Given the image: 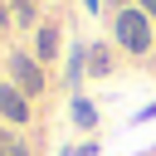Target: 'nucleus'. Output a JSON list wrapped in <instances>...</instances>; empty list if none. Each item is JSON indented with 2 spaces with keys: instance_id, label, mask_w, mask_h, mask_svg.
Listing matches in <instances>:
<instances>
[{
  "instance_id": "nucleus-1",
  "label": "nucleus",
  "mask_w": 156,
  "mask_h": 156,
  "mask_svg": "<svg viewBox=\"0 0 156 156\" xmlns=\"http://www.w3.org/2000/svg\"><path fill=\"white\" fill-rule=\"evenodd\" d=\"M117 44L127 54H146L151 49V20L141 10H117Z\"/></svg>"
},
{
  "instance_id": "nucleus-2",
  "label": "nucleus",
  "mask_w": 156,
  "mask_h": 156,
  "mask_svg": "<svg viewBox=\"0 0 156 156\" xmlns=\"http://www.w3.org/2000/svg\"><path fill=\"white\" fill-rule=\"evenodd\" d=\"M10 73H15V88L20 93H44V73L29 54H10Z\"/></svg>"
},
{
  "instance_id": "nucleus-3",
  "label": "nucleus",
  "mask_w": 156,
  "mask_h": 156,
  "mask_svg": "<svg viewBox=\"0 0 156 156\" xmlns=\"http://www.w3.org/2000/svg\"><path fill=\"white\" fill-rule=\"evenodd\" d=\"M0 117H5V122H15V127H20V122H29V102H24V93H20V88H0Z\"/></svg>"
},
{
  "instance_id": "nucleus-4",
  "label": "nucleus",
  "mask_w": 156,
  "mask_h": 156,
  "mask_svg": "<svg viewBox=\"0 0 156 156\" xmlns=\"http://www.w3.org/2000/svg\"><path fill=\"white\" fill-rule=\"evenodd\" d=\"M54 49H58V29H54V24H39V34H34V54H39V63L54 58Z\"/></svg>"
},
{
  "instance_id": "nucleus-5",
  "label": "nucleus",
  "mask_w": 156,
  "mask_h": 156,
  "mask_svg": "<svg viewBox=\"0 0 156 156\" xmlns=\"http://www.w3.org/2000/svg\"><path fill=\"white\" fill-rule=\"evenodd\" d=\"M88 54H93V58H88V73H107V68H112V58H107V49H102V44H98V49H88Z\"/></svg>"
},
{
  "instance_id": "nucleus-6",
  "label": "nucleus",
  "mask_w": 156,
  "mask_h": 156,
  "mask_svg": "<svg viewBox=\"0 0 156 156\" xmlns=\"http://www.w3.org/2000/svg\"><path fill=\"white\" fill-rule=\"evenodd\" d=\"M73 117H78V127H93V122H98L93 102H83V98H73Z\"/></svg>"
},
{
  "instance_id": "nucleus-7",
  "label": "nucleus",
  "mask_w": 156,
  "mask_h": 156,
  "mask_svg": "<svg viewBox=\"0 0 156 156\" xmlns=\"http://www.w3.org/2000/svg\"><path fill=\"white\" fill-rule=\"evenodd\" d=\"M0 156H29V151H24V141H15V136L0 132Z\"/></svg>"
},
{
  "instance_id": "nucleus-8",
  "label": "nucleus",
  "mask_w": 156,
  "mask_h": 156,
  "mask_svg": "<svg viewBox=\"0 0 156 156\" xmlns=\"http://www.w3.org/2000/svg\"><path fill=\"white\" fill-rule=\"evenodd\" d=\"M15 15L20 20H34V0H15Z\"/></svg>"
},
{
  "instance_id": "nucleus-9",
  "label": "nucleus",
  "mask_w": 156,
  "mask_h": 156,
  "mask_svg": "<svg viewBox=\"0 0 156 156\" xmlns=\"http://www.w3.org/2000/svg\"><path fill=\"white\" fill-rule=\"evenodd\" d=\"M136 10H141V15H146V20H151V15H156V0H141V5H136Z\"/></svg>"
},
{
  "instance_id": "nucleus-10",
  "label": "nucleus",
  "mask_w": 156,
  "mask_h": 156,
  "mask_svg": "<svg viewBox=\"0 0 156 156\" xmlns=\"http://www.w3.org/2000/svg\"><path fill=\"white\" fill-rule=\"evenodd\" d=\"M63 156H78V151H63Z\"/></svg>"
},
{
  "instance_id": "nucleus-11",
  "label": "nucleus",
  "mask_w": 156,
  "mask_h": 156,
  "mask_svg": "<svg viewBox=\"0 0 156 156\" xmlns=\"http://www.w3.org/2000/svg\"><path fill=\"white\" fill-rule=\"evenodd\" d=\"M112 5H122V0H112Z\"/></svg>"
}]
</instances>
